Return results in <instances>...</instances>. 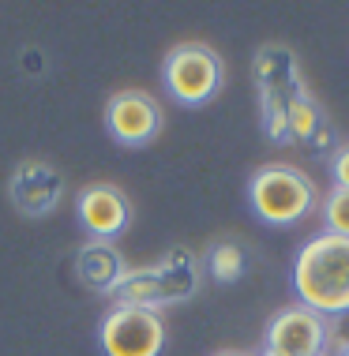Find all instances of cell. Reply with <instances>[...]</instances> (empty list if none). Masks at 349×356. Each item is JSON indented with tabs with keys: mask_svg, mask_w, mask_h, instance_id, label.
Segmentation results:
<instances>
[{
	"mask_svg": "<svg viewBox=\"0 0 349 356\" xmlns=\"http://www.w3.org/2000/svg\"><path fill=\"white\" fill-rule=\"evenodd\" d=\"M293 293L323 319L349 315V240L319 233L293 259Z\"/></svg>",
	"mask_w": 349,
	"mask_h": 356,
	"instance_id": "obj_1",
	"label": "cell"
},
{
	"mask_svg": "<svg viewBox=\"0 0 349 356\" xmlns=\"http://www.w3.org/2000/svg\"><path fill=\"white\" fill-rule=\"evenodd\" d=\"M248 203L251 214H256L263 225L286 229L304 221L316 210V184L308 172H300L293 165H282V161H270V165H259L248 180Z\"/></svg>",
	"mask_w": 349,
	"mask_h": 356,
	"instance_id": "obj_2",
	"label": "cell"
},
{
	"mask_svg": "<svg viewBox=\"0 0 349 356\" xmlns=\"http://www.w3.org/2000/svg\"><path fill=\"white\" fill-rule=\"evenodd\" d=\"M251 75H256V90H259V124H263L267 139L289 143L286 131V109L297 94H304L308 86L300 79V64L297 53L282 42H270L256 53L251 60Z\"/></svg>",
	"mask_w": 349,
	"mask_h": 356,
	"instance_id": "obj_3",
	"label": "cell"
},
{
	"mask_svg": "<svg viewBox=\"0 0 349 356\" xmlns=\"http://www.w3.org/2000/svg\"><path fill=\"white\" fill-rule=\"evenodd\" d=\"M162 83L169 98L188 109L207 105L226 83V64L207 42H180L162 60Z\"/></svg>",
	"mask_w": 349,
	"mask_h": 356,
	"instance_id": "obj_4",
	"label": "cell"
},
{
	"mask_svg": "<svg viewBox=\"0 0 349 356\" xmlns=\"http://www.w3.org/2000/svg\"><path fill=\"white\" fill-rule=\"evenodd\" d=\"M166 319L162 312L113 304L98 326V345L105 356H162L166 353Z\"/></svg>",
	"mask_w": 349,
	"mask_h": 356,
	"instance_id": "obj_5",
	"label": "cell"
},
{
	"mask_svg": "<svg viewBox=\"0 0 349 356\" xmlns=\"http://www.w3.org/2000/svg\"><path fill=\"white\" fill-rule=\"evenodd\" d=\"M162 124V105L150 98L147 90H116L109 102H105V131H109L113 143L121 147H147V143L158 139Z\"/></svg>",
	"mask_w": 349,
	"mask_h": 356,
	"instance_id": "obj_6",
	"label": "cell"
},
{
	"mask_svg": "<svg viewBox=\"0 0 349 356\" xmlns=\"http://www.w3.org/2000/svg\"><path fill=\"white\" fill-rule=\"evenodd\" d=\"M267 349L282 356H319L331 345V319H323L319 312L304 304L282 307L270 315L267 323Z\"/></svg>",
	"mask_w": 349,
	"mask_h": 356,
	"instance_id": "obj_7",
	"label": "cell"
},
{
	"mask_svg": "<svg viewBox=\"0 0 349 356\" xmlns=\"http://www.w3.org/2000/svg\"><path fill=\"white\" fill-rule=\"evenodd\" d=\"M75 218L91 233V240H113L132 225V203L116 184H86L75 195Z\"/></svg>",
	"mask_w": 349,
	"mask_h": 356,
	"instance_id": "obj_8",
	"label": "cell"
},
{
	"mask_svg": "<svg viewBox=\"0 0 349 356\" xmlns=\"http://www.w3.org/2000/svg\"><path fill=\"white\" fill-rule=\"evenodd\" d=\"M8 195L23 218H49L64 199V177L49 161H19L8 180Z\"/></svg>",
	"mask_w": 349,
	"mask_h": 356,
	"instance_id": "obj_9",
	"label": "cell"
},
{
	"mask_svg": "<svg viewBox=\"0 0 349 356\" xmlns=\"http://www.w3.org/2000/svg\"><path fill=\"white\" fill-rule=\"evenodd\" d=\"M154 277H158V289H162V304H184L199 293L203 285V259L188 248H169L158 263L150 266Z\"/></svg>",
	"mask_w": 349,
	"mask_h": 356,
	"instance_id": "obj_10",
	"label": "cell"
},
{
	"mask_svg": "<svg viewBox=\"0 0 349 356\" xmlns=\"http://www.w3.org/2000/svg\"><path fill=\"white\" fill-rule=\"evenodd\" d=\"M128 270V263H124V255L116 252V244L109 240H86V244L75 252V277L94 289V293H113V285L124 277Z\"/></svg>",
	"mask_w": 349,
	"mask_h": 356,
	"instance_id": "obj_11",
	"label": "cell"
},
{
	"mask_svg": "<svg viewBox=\"0 0 349 356\" xmlns=\"http://www.w3.org/2000/svg\"><path fill=\"white\" fill-rule=\"evenodd\" d=\"M327 128V113L312 94H297L286 109V131H289V143H316V136Z\"/></svg>",
	"mask_w": 349,
	"mask_h": 356,
	"instance_id": "obj_12",
	"label": "cell"
},
{
	"mask_svg": "<svg viewBox=\"0 0 349 356\" xmlns=\"http://www.w3.org/2000/svg\"><path fill=\"white\" fill-rule=\"evenodd\" d=\"M203 270L222 285H233V282L245 277L248 255H245V248H240L237 240H218V244H210V252L203 255Z\"/></svg>",
	"mask_w": 349,
	"mask_h": 356,
	"instance_id": "obj_13",
	"label": "cell"
},
{
	"mask_svg": "<svg viewBox=\"0 0 349 356\" xmlns=\"http://www.w3.org/2000/svg\"><path fill=\"white\" fill-rule=\"evenodd\" d=\"M323 233L349 240V188H331L323 199Z\"/></svg>",
	"mask_w": 349,
	"mask_h": 356,
	"instance_id": "obj_14",
	"label": "cell"
},
{
	"mask_svg": "<svg viewBox=\"0 0 349 356\" xmlns=\"http://www.w3.org/2000/svg\"><path fill=\"white\" fill-rule=\"evenodd\" d=\"M331 172H334V188H349V143H342V147L334 150Z\"/></svg>",
	"mask_w": 349,
	"mask_h": 356,
	"instance_id": "obj_15",
	"label": "cell"
},
{
	"mask_svg": "<svg viewBox=\"0 0 349 356\" xmlns=\"http://www.w3.org/2000/svg\"><path fill=\"white\" fill-rule=\"evenodd\" d=\"M334 323V319H331ZM331 338H334V349H342V345H349V315H342L334 326H331Z\"/></svg>",
	"mask_w": 349,
	"mask_h": 356,
	"instance_id": "obj_16",
	"label": "cell"
},
{
	"mask_svg": "<svg viewBox=\"0 0 349 356\" xmlns=\"http://www.w3.org/2000/svg\"><path fill=\"white\" fill-rule=\"evenodd\" d=\"M215 356H248V353H237V349H226V353H215Z\"/></svg>",
	"mask_w": 349,
	"mask_h": 356,
	"instance_id": "obj_17",
	"label": "cell"
},
{
	"mask_svg": "<svg viewBox=\"0 0 349 356\" xmlns=\"http://www.w3.org/2000/svg\"><path fill=\"white\" fill-rule=\"evenodd\" d=\"M259 356H282V353H274V349H263V353H259Z\"/></svg>",
	"mask_w": 349,
	"mask_h": 356,
	"instance_id": "obj_18",
	"label": "cell"
},
{
	"mask_svg": "<svg viewBox=\"0 0 349 356\" xmlns=\"http://www.w3.org/2000/svg\"><path fill=\"white\" fill-rule=\"evenodd\" d=\"M338 356H349V345H342V349H334Z\"/></svg>",
	"mask_w": 349,
	"mask_h": 356,
	"instance_id": "obj_19",
	"label": "cell"
},
{
	"mask_svg": "<svg viewBox=\"0 0 349 356\" xmlns=\"http://www.w3.org/2000/svg\"><path fill=\"white\" fill-rule=\"evenodd\" d=\"M319 356H338V353H331V349H323V353H319Z\"/></svg>",
	"mask_w": 349,
	"mask_h": 356,
	"instance_id": "obj_20",
	"label": "cell"
}]
</instances>
